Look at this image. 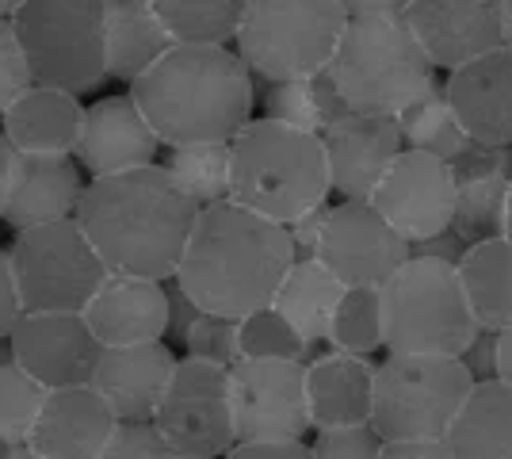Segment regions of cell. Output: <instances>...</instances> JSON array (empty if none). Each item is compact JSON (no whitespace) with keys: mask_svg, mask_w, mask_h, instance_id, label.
Segmentation results:
<instances>
[{"mask_svg":"<svg viewBox=\"0 0 512 459\" xmlns=\"http://www.w3.org/2000/svg\"><path fill=\"white\" fill-rule=\"evenodd\" d=\"M299 261L283 222L222 199L199 207V219L172 284L199 310L245 318L272 306L287 268Z\"/></svg>","mask_w":512,"mask_h":459,"instance_id":"1","label":"cell"},{"mask_svg":"<svg viewBox=\"0 0 512 459\" xmlns=\"http://www.w3.org/2000/svg\"><path fill=\"white\" fill-rule=\"evenodd\" d=\"M199 219V203L180 192L161 165L88 180L77 222L111 272L172 280Z\"/></svg>","mask_w":512,"mask_h":459,"instance_id":"2","label":"cell"},{"mask_svg":"<svg viewBox=\"0 0 512 459\" xmlns=\"http://www.w3.org/2000/svg\"><path fill=\"white\" fill-rule=\"evenodd\" d=\"M161 146L230 142L256 115V77L234 46H172L130 85Z\"/></svg>","mask_w":512,"mask_h":459,"instance_id":"3","label":"cell"},{"mask_svg":"<svg viewBox=\"0 0 512 459\" xmlns=\"http://www.w3.org/2000/svg\"><path fill=\"white\" fill-rule=\"evenodd\" d=\"M230 150H234L230 199L264 219L291 222L333 196L321 134L253 115L230 138Z\"/></svg>","mask_w":512,"mask_h":459,"instance_id":"4","label":"cell"},{"mask_svg":"<svg viewBox=\"0 0 512 459\" xmlns=\"http://www.w3.org/2000/svg\"><path fill=\"white\" fill-rule=\"evenodd\" d=\"M325 73L341 88L348 108L383 115H398L440 81V69L432 66L402 12L348 16L337 54Z\"/></svg>","mask_w":512,"mask_h":459,"instance_id":"5","label":"cell"},{"mask_svg":"<svg viewBox=\"0 0 512 459\" xmlns=\"http://www.w3.org/2000/svg\"><path fill=\"white\" fill-rule=\"evenodd\" d=\"M386 352L398 356H463L478 333V318L459 284V268L413 257L383 284Z\"/></svg>","mask_w":512,"mask_h":459,"instance_id":"6","label":"cell"},{"mask_svg":"<svg viewBox=\"0 0 512 459\" xmlns=\"http://www.w3.org/2000/svg\"><path fill=\"white\" fill-rule=\"evenodd\" d=\"M344 23L341 0H245L230 46L256 81H302L329 69Z\"/></svg>","mask_w":512,"mask_h":459,"instance_id":"7","label":"cell"},{"mask_svg":"<svg viewBox=\"0 0 512 459\" xmlns=\"http://www.w3.org/2000/svg\"><path fill=\"white\" fill-rule=\"evenodd\" d=\"M474 379L459 356L383 352L375 368L371 429L383 440H444Z\"/></svg>","mask_w":512,"mask_h":459,"instance_id":"8","label":"cell"},{"mask_svg":"<svg viewBox=\"0 0 512 459\" xmlns=\"http://www.w3.org/2000/svg\"><path fill=\"white\" fill-rule=\"evenodd\" d=\"M31 85L85 96L107 81L100 0H27L12 16Z\"/></svg>","mask_w":512,"mask_h":459,"instance_id":"9","label":"cell"},{"mask_svg":"<svg viewBox=\"0 0 512 459\" xmlns=\"http://www.w3.org/2000/svg\"><path fill=\"white\" fill-rule=\"evenodd\" d=\"M12 276L20 287L23 314H85L88 299L111 272L77 219L20 230L12 238Z\"/></svg>","mask_w":512,"mask_h":459,"instance_id":"10","label":"cell"},{"mask_svg":"<svg viewBox=\"0 0 512 459\" xmlns=\"http://www.w3.org/2000/svg\"><path fill=\"white\" fill-rule=\"evenodd\" d=\"M153 429L172 452L222 459L237 444L234 402H230V368L207 364L195 356H180L176 372L157 414Z\"/></svg>","mask_w":512,"mask_h":459,"instance_id":"11","label":"cell"},{"mask_svg":"<svg viewBox=\"0 0 512 459\" xmlns=\"http://www.w3.org/2000/svg\"><path fill=\"white\" fill-rule=\"evenodd\" d=\"M237 444L268 440H310V402H306V364L299 360H249L230 368Z\"/></svg>","mask_w":512,"mask_h":459,"instance_id":"12","label":"cell"},{"mask_svg":"<svg viewBox=\"0 0 512 459\" xmlns=\"http://www.w3.org/2000/svg\"><path fill=\"white\" fill-rule=\"evenodd\" d=\"M314 261L344 287H383L409 261V241L371 207V199H333Z\"/></svg>","mask_w":512,"mask_h":459,"instance_id":"13","label":"cell"},{"mask_svg":"<svg viewBox=\"0 0 512 459\" xmlns=\"http://www.w3.org/2000/svg\"><path fill=\"white\" fill-rule=\"evenodd\" d=\"M371 207L383 215L409 245L432 238L451 226L455 215V173L448 161L421 150H402L386 169L379 188L371 192Z\"/></svg>","mask_w":512,"mask_h":459,"instance_id":"14","label":"cell"},{"mask_svg":"<svg viewBox=\"0 0 512 459\" xmlns=\"http://www.w3.org/2000/svg\"><path fill=\"white\" fill-rule=\"evenodd\" d=\"M100 352L104 345L88 329L85 314H62V310L23 314L8 333V356L27 375H35L46 391L92 383Z\"/></svg>","mask_w":512,"mask_h":459,"instance_id":"15","label":"cell"},{"mask_svg":"<svg viewBox=\"0 0 512 459\" xmlns=\"http://www.w3.org/2000/svg\"><path fill=\"white\" fill-rule=\"evenodd\" d=\"M321 150L329 165V192L337 199H371L386 169L402 157L406 142L398 115L383 111H348L321 131Z\"/></svg>","mask_w":512,"mask_h":459,"instance_id":"16","label":"cell"},{"mask_svg":"<svg viewBox=\"0 0 512 459\" xmlns=\"http://www.w3.org/2000/svg\"><path fill=\"white\" fill-rule=\"evenodd\" d=\"M161 138L150 127L146 111L134 104L130 92H111L85 108L81 138H77V165L88 180L111 173H127L142 165H161Z\"/></svg>","mask_w":512,"mask_h":459,"instance_id":"17","label":"cell"},{"mask_svg":"<svg viewBox=\"0 0 512 459\" xmlns=\"http://www.w3.org/2000/svg\"><path fill=\"white\" fill-rule=\"evenodd\" d=\"M402 16L440 73L505 46L501 0H409Z\"/></svg>","mask_w":512,"mask_h":459,"instance_id":"18","label":"cell"},{"mask_svg":"<svg viewBox=\"0 0 512 459\" xmlns=\"http://www.w3.org/2000/svg\"><path fill=\"white\" fill-rule=\"evenodd\" d=\"M85 322L104 349L169 337V280L107 272L85 306Z\"/></svg>","mask_w":512,"mask_h":459,"instance_id":"19","label":"cell"},{"mask_svg":"<svg viewBox=\"0 0 512 459\" xmlns=\"http://www.w3.org/2000/svg\"><path fill=\"white\" fill-rule=\"evenodd\" d=\"M448 104L478 146H512V50L493 46L444 77Z\"/></svg>","mask_w":512,"mask_h":459,"instance_id":"20","label":"cell"},{"mask_svg":"<svg viewBox=\"0 0 512 459\" xmlns=\"http://www.w3.org/2000/svg\"><path fill=\"white\" fill-rule=\"evenodd\" d=\"M85 188L88 176L73 153H20L0 222H8L20 234L50 222L77 219Z\"/></svg>","mask_w":512,"mask_h":459,"instance_id":"21","label":"cell"},{"mask_svg":"<svg viewBox=\"0 0 512 459\" xmlns=\"http://www.w3.org/2000/svg\"><path fill=\"white\" fill-rule=\"evenodd\" d=\"M119 425L115 410L92 383L46 391L43 410L35 417L27 448L46 459H96Z\"/></svg>","mask_w":512,"mask_h":459,"instance_id":"22","label":"cell"},{"mask_svg":"<svg viewBox=\"0 0 512 459\" xmlns=\"http://www.w3.org/2000/svg\"><path fill=\"white\" fill-rule=\"evenodd\" d=\"M451 173H455L451 230L467 245L501 238L505 234V199H509L512 180V146L470 142L467 150L451 161Z\"/></svg>","mask_w":512,"mask_h":459,"instance_id":"23","label":"cell"},{"mask_svg":"<svg viewBox=\"0 0 512 459\" xmlns=\"http://www.w3.org/2000/svg\"><path fill=\"white\" fill-rule=\"evenodd\" d=\"M176 360L180 356L169 349V341L104 349L92 372V387L104 394L119 421H153L169 391Z\"/></svg>","mask_w":512,"mask_h":459,"instance_id":"24","label":"cell"},{"mask_svg":"<svg viewBox=\"0 0 512 459\" xmlns=\"http://www.w3.org/2000/svg\"><path fill=\"white\" fill-rule=\"evenodd\" d=\"M379 360L325 349L306 364V402L314 429L371 425Z\"/></svg>","mask_w":512,"mask_h":459,"instance_id":"25","label":"cell"},{"mask_svg":"<svg viewBox=\"0 0 512 459\" xmlns=\"http://www.w3.org/2000/svg\"><path fill=\"white\" fill-rule=\"evenodd\" d=\"M85 123L81 96L50 85H27L0 115V131L20 153H73Z\"/></svg>","mask_w":512,"mask_h":459,"instance_id":"26","label":"cell"},{"mask_svg":"<svg viewBox=\"0 0 512 459\" xmlns=\"http://www.w3.org/2000/svg\"><path fill=\"white\" fill-rule=\"evenodd\" d=\"M100 16H104L107 81L134 85L176 46L150 0H100Z\"/></svg>","mask_w":512,"mask_h":459,"instance_id":"27","label":"cell"},{"mask_svg":"<svg viewBox=\"0 0 512 459\" xmlns=\"http://www.w3.org/2000/svg\"><path fill=\"white\" fill-rule=\"evenodd\" d=\"M444 440L455 459H512V383H474Z\"/></svg>","mask_w":512,"mask_h":459,"instance_id":"28","label":"cell"},{"mask_svg":"<svg viewBox=\"0 0 512 459\" xmlns=\"http://www.w3.org/2000/svg\"><path fill=\"white\" fill-rule=\"evenodd\" d=\"M344 284L314 257H299V261L287 268L283 284H279L272 310L279 318H287L291 329L299 333L310 349H325V337H329V322H333V310L341 303Z\"/></svg>","mask_w":512,"mask_h":459,"instance_id":"29","label":"cell"},{"mask_svg":"<svg viewBox=\"0 0 512 459\" xmlns=\"http://www.w3.org/2000/svg\"><path fill=\"white\" fill-rule=\"evenodd\" d=\"M459 284L482 329L512 326V241H474L459 261Z\"/></svg>","mask_w":512,"mask_h":459,"instance_id":"30","label":"cell"},{"mask_svg":"<svg viewBox=\"0 0 512 459\" xmlns=\"http://www.w3.org/2000/svg\"><path fill=\"white\" fill-rule=\"evenodd\" d=\"M161 169L180 184V192L195 199L199 207H211L230 199L234 184V150L230 142H184L165 146Z\"/></svg>","mask_w":512,"mask_h":459,"instance_id":"31","label":"cell"},{"mask_svg":"<svg viewBox=\"0 0 512 459\" xmlns=\"http://www.w3.org/2000/svg\"><path fill=\"white\" fill-rule=\"evenodd\" d=\"M398 131H402L406 150L432 153V157H440L448 165L470 146L467 131L459 127V119H455V111L448 104L444 77L428 88L421 100H413L409 108L398 111Z\"/></svg>","mask_w":512,"mask_h":459,"instance_id":"32","label":"cell"},{"mask_svg":"<svg viewBox=\"0 0 512 459\" xmlns=\"http://www.w3.org/2000/svg\"><path fill=\"white\" fill-rule=\"evenodd\" d=\"M172 43L180 46H230L245 0H150Z\"/></svg>","mask_w":512,"mask_h":459,"instance_id":"33","label":"cell"},{"mask_svg":"<svg viewBox=\"0 0 512 459\" xmlns=\"http://www.w3.org/2000/svg\"><path fill=\"white\" fill-rule=\"evenodd\" d=\"M325 349L352 352L375 360L386 352V329H383V287H344L341 303L333 310Z\"/></svg>","mask_w":512,"mask_h":459,"instance_id":"34","label":"cell"},{"mask_svg":"<svg viewBox=\"0 0 512 459\" xmlns=\"http://www.w3.org/2000/svg\"><path fill=\"white\" fill-rule=\"evenodd\" d=\"M237 341H241V356H249V360H299V364H310L318 356L272 306L237 318Z\"/></svg>","mask_w":512,"mask_h":459,"instance_id":"35","label":"cell"},{"mask_svg":"<svg viewBox=\"0 0 512 459\" xmlns=\"http://www.w3.org/2000/svg\"><path fill=\"white\" fill-rule=\"evenodd\" d=\"M43 398V383L23 372L8 352H0V433L12 444H27V433L43 410Z\"/></svg>","mask_w":512,"mask_h":459,"instance_id":"36","label":"cell"},{"mask_svg":"<svg viewBox=\"0 0 512 459\" xmlns=\"http://www.w3.org/2000/svg\"><path fill=\"white\" fill-rule=\"evenodd\" d=\"M264 85L268 88L260 92L256 115L287 123V127H299V131L321 134L325 119H321V108H318L314 77H302V81H264Z\"/></svg>","mask_w":512,"mask_h":459,"instance_id":"37","label":"cell"},{"mask_svg":"<svg viewBox=\"0 0 512 459\" xmlns=\"http://www.w3.org/2000/svg\"><path fill=\"white\" fill-rule=\"evenodd\" d=\"M180 349H184V356H195V360H207V364L234 368L237 360H241L237 318L211 314V310H199V314H195V322L184 329V337H180Z\"/></svg>","mask_w":512,"mask_h":459,"instance_id":"38","label":"cell"},{"mask_svg":"<svg viewBox=\"0 0 512 459\" xmlns=\"http://www.w3.org/2000/svg\"><path fill=\"white\" fill-rule=\"evenodd\" d=\"M383 437L371 425H344V429H314L310 452L314 459H379Z\"/></svg>","mask_w":512,"mask_h":459,"instance_id":"39","label":"cell"},{"mask_svg":"<svg viewBox=\"0 0 512 459\" xmlns=\"http://www.w3.org/2000/svg\"><path fill=\"white\" fill-rule=\"evenodd\" d=\"M172 448L153 429V421H119L96 459H169Z\"/></svg>","mask_w":512,"mask_h":459,"instance_id":"40","label":"cell"},{"mask_svg":"<svg viewBox=\"0 0 512 459\" xmlns=\"http://www.w3.org/2000/svg\"><path fill=\"white\" fill-rule=\"evenodd\" d=\"M27 85H31V69H27L20 39H16V27L8 16H0V115L12 108V100Z\"/></svg>","mask_w":512,"mask_h":459,"instance_id":"41","label":"cell"},{"mask_svg":"<svg viewBox=\"0 0 512 459\" xmlns=\"http://www.w3.org/2000/svg\"><path fill=\"white\" fill-rule=\"evenodd\" d=\"M329 207H333V199H325V203H318V207H310V211L295 215L291 222H283L299 257H314V249H318V241H321V230H325V219H329Z\"/></svg>","mask_w":512,"mask_h":459,"instance_id":"42","label":"cell"},{"mask_svg":"<svg viewBox=\"0 0 512 459\" xmlns=\"http://www.w3.org/2000/svg\"><path fill=\"white\" fill-rule=\"evenodd\" d=\"M459 360H463V368L470 372L474 383L497 379V329H478Z\"/></svg>","mask_w":512,"mask_h":459,"instance_id":"43","label":"cell"},{"mask_svg":"<svg viewBox=\"0 0 512 459\" xmlns=\"http://www.w3.org/2000/svg\"><path fill=\"white\" fill-rule=\"evenodd\" d=\"M20 318H23V303H20L16 276H12V257H8V249H0V341H8V333L16 329Z\"/></svg>","mask_w":512,"mask_h":459,"instance_id":"44","label":"cell"},{"mask_svg":"<svg viewBox=\"0 0 512 459\" xmlns=\"http://www.w3.org/2000/svg\"><path fill=\"white\" fill-rule=\"evenodd\" d=\"M222 459H314L310 440H268V444H234Z\"/></svg>","mask_w":512,"mask_h":459,"instance_id":"45","label":"cell"},{"mask_svg":"<svg viewBox=\"0 0 512 459\" xmlns=\"http://www.w3.org/2000/svg\"><path fill=\"white\" fill-rule=\"evenodd\" d=\"M470 245L455 230H440V234H432V238L417 241V245H409V253L413 257H432V261H444V264H455L459 268V261H463V253H467Z\"/></svg>","mask_w":512,"mask_h":459,"instance_id":"46","label":"cell"},{"mask_svg":"<svg viewBox=\"0 0 512 459\" xmlns=\"http://www.w3.org/2000/svg\"><path fill=\"white\" fill-rule=\"evenodd\" d=\"M379 459H455L448 440H383Z\"/></svg>","mask_w":512,"mask_h":459,"instance_id":"47","label":"cell"},{"mask_svg":"<svg viewBox=\"0 0 512 459\" xmlns=\"http://www.w3.org/2000/svg\"><path fill=\"white\" fill-rule=\"evenodd\" d=\"M409 0H341V8L348 16H394L406 12Z\"/></svg>","mask_w":512,"mask_h":459,"instance_id":"48","label":"cell"},{"mask_svg":"<svg viewBox=\"0 0 512 459\" xmlns=\"http://www.w3.org/2000/svg\"><path fill=\"white\" fill-rule=\"evenodd\" d=\"M16 157H20V150L8 142V134L0 131V215H4V203H8V188H12V173H16Z\"/></svg>","mask_w":512,"mask_h":459,"instance_id":"49","label":"cell"},{"mask_svg":"<svg viewBox=\"0 0 512 459\" xmlns=\"http://www.w3.org/2000/svg\"><path fill=\"white\" fill-rule=\"evenodd\" d=\"M497 379L512 383V326L497 329Z\"/></svg>","mask_w":512,"mask_h":459,"instance_id":"50","label":"cell"},{"mask_svg":"<svg viewBox=\"0 0 512 459\" xmlns=\"http://www.w3.org/2000/svg\"><path fill=\"white\" fill-rule=\"evenodd\" d=\"M501 20H505V46L512 50V0H501Z\"/></svg>","mask_w":512,"mask_h":459,"instance_id":"51","label":"cell"},{"mask_svg":"<svg viewBox=\"0 0 512 459\" xmlns=\"http://www.w3.org/2000/svg\"><path fill=\"white\" fill-rule=\"evenodd\" d=\"M23 4H27V0H0V16H8V20H12Z\"/></svg>","mask_w":512,"mask_h":459,"instance_id":"52","label":"cell"},{"mask_svg":"<svg viewBox=\"0 0 512 459\" xmlns=\"http://www.w3.org/2000/svg\"><path fill=\"white\" fill-rule=\"evenodd\" d=\"M505 238L512 241V180H509V199H505Z\"/></svg>","mask_w":512,"mask_h":459,"instance_id":"53","label":"cell"},{"mask_svg":"<svg viewBox=\"0 0 512 459\" xmlns=\"http://www.w3.org/2000/svg\"><path fill=\"white\" fill-rule=\"evenodd\" d=\"M16 448H20V444H12V440L0 433V459H12V452H16Z\"/></svg>","mask_w":512,"mask_h":459,"instance_id":"54","label":"cell"},{"mask_svg":"<svg viewBox=\"0 0 512 459\" xmlns=\"http://www.w3.org/2000/svg\"><path fill=\"white\" fill-rule=\"evenodd\" d=\"M12 459H46V456H39L35 448H27V444H20L16 452H12Z\"/></svg>","mask_w":512,"mask_h":459,"instance_id":"55","label":"cell"},{"mask_svg":"<svg viewBox=\"0 0 512 459\" xmlns=\"http://www.w3.org/2000/svg\"><path fill=\"white\" fill-rule=\"evenodd\" d=\"M169 459H207V456H188V452H172Z\"/></svg>","mask_w":512,"mask_h":459,"instance_id":"56","label":"cell"}]
</instances>
